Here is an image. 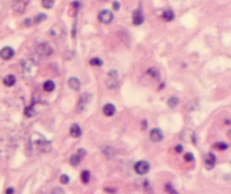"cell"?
Here are the masks:
<instances>
[{"instance_id": "cell-1", "label": "cell", "mask_w": 231, "mask_h": 194, "mask_svg": "<svg viewBox=\"0 0 231 194\" xmlns=\"http://www.w3.org/2000/svg\"><path fill=\"white\" fill-rule=\"evenodd\" d=\"M36 53L38 55H41L43 58H46V57H50L52 55L53 53V49L51 48V45L46 42H41L36 45Z\"/></svg>"}, {"instance_id": "cell-2", "label": "cell", "mask_w": 231, "mask_h": 194, "mask_svg": "<svg viewBox=\"0 0 231 194\" xmlns=\"http://www.w3.org/2000/svg\"><path fill=\"white\" fill-rule=\"evenodd\" d=\"M28 3H30V0H14L11 2V8L17 14H23L26 10V7L28 6Z\"/></svg>"}, {"instance_id": "cell-3", "label": "cell", "mask_w": 231, "mask_h": 194, "mask_svg": "<svg viewBox=\"0 0 231 194\" xmlns=\"http://www.w3.org/2000/svg\"><path fill=\"white\" fill-rule=\"evenodd\" d=\"M23 75L25 76V77H31L32 75H33V70L35 69V67H36V63L34 60H32V59H27V60H25V61H23Z\"/></svg>"}, {"instance_id": "cell-4", "label": "cell", "mask_w": 231, "mask_h": 194, "mask_svg": "<svg viewBox=\"0 0 231 194\" xmlns=\"http://www.w3.org/2000/svg\"><path fill=\"white\" fill-rule=\"evenodd\" d=\"M118 85V79H117V72L116 70H111L108 72L107 79H106V86L109 89H114Z\"/></svg>"}, {"instance_id": "cell-5", "label": "cell", "mask_w": 231, "mask_h": 194, "mask_svg": "<svg viewBox=\"0 0 231 194\" xmlns=\"http://www.w3.org/2000/svg\"><path fill=\"white\" fill-rule=\"evenodd\" d=\"M90 101H91V95H90L89 93H84V94L80 96L79 103H78V105H77V112L78 113L82 112L85 110V107H86V105L90 102Z\"/></svg>"}, {"instance_id": "cell-6", "label": "cell", "mask_w": 231, "mask_h": 194, "mask_svg": "<svg viewBox=\"0 0 231 194\" xmlns=\"http://www.w3.org/2000/svg\"><path fill=\"white\" fill-rule=\"evenodd\" d=\"M134 171H135V173L139 174V175H146V174L150 171V165H149V163L146 162V160L138 162V163L134 165Z\"/></svg>"}, {"instance_id": "cell-7", "label": "cell", "mask_w": 231, "mask_h": 194, "mask_svg": "<svg viewBox=\"0 0 231 194\" xmlns=\"http://www.w3.org/2000/svg\"><path fill=\"white\" fill-rule=\"evenodd\" d=\"M113 18H114L113 12L107 10V9H104V10L99 11V14H98V19H99L100 23H103V24H109V23H112Z\"/></svg>"}, {"instance_id": "cell-8", "label": "cell", "mask_w": 231, "mask_h": 194, "mask_svg": "<svg viewBox=\"0 0 231 194\" xmlns=\"http://www.w3.org/2000/svg\"><path fill=\"white\" fill-rule=\"evenodd\" d=\"M36 148L38 149V151H42V153H49L51 150V143L44 139H38L36 142Z\"/></svg>"}, {"instance_id": "cell-9", "label": "cell", "mask_w": 231, "mask_h": 194, "mask_svg": "<svg viewBox=\"0 0 231 194\" xmlns=\"http://www.w3.org/2000/svg\"><path fill=\"white\" fill-rule=\"evenodd\" d=\"M204 165H205V168L208 171H211L214 167V165H215V156L212 153H209L205 155V157H204Z\"/></svg>"}, {"instance_id": "cell-10", "label": "cell", "mask_w": 231, "mask_h": 194, "mask_svg": "<svg viewBox=\"0 0 231 194\" xmlns=\"http://www.w3.org/2000/svg\"><path fill=\"white\" fill-rule=\"evenodd\" d=\"M143 21H144V18H143V15H142L141 9H137V10L133 11V15H132V21H133V24H134L135 26L141 25V24L143 23Z\"/></svg>"}, {"instance_id": "cell-11", "label": "cell", "mask_w": 231, "mask_h": 194, "mask_svg": "<svg viewBox=\"0 0 231 194\" xmlns=\"http://www.w3.org/2000/svg\"><path fill=\"white\" fill-rule=\"evenodd\" d=\"M14 54H15L14 50L11 48H9V46H6V48H3L0 51V58L2 60H10L11 58L14 57Z\"/></svg>"}, {"instance_id": "cell-12", "label": "cell", "mask_w": 231, "mask_h": 194, "mask_svg": "<svg viewBox=\"0 0 231 194\" xmlns=\"http://www.w3.org/2000/svg\"><path fill=\"white\" fill-rule=\"evenodd\" d=\"M150 140L152 141V142H159V141H161L162 140V132H161V130H159V129H152L151 131H150Z\"/></svg>"}, {"instance_id": "cell-13", "label": "cell", "mask_w": 231, "mask_h": 194, "mask_svg": "<svg viewBox=\"0 0 231 194\" xmlns=\"http://www.w3.org/2000/svg\"><path fill=\"white\" fill-rule=\"evenodd\" d=\"M115 106L113 105V104H105L104 105V107H103V113L105 114L106 116H112V115H114V113H115Z\"/></svg>"}, {"instance_id": "cell-14", "label": "cell", "mask_w": 231, "mask_h": 194, "mask_svg": "<svg viewBox=\"0 0 231 194\" xmlns=\"http://www.w3.org/2000/svg\"><path fill=\"white\" fill-rule=\"evenodd\" d=\"M68 86L72 89V90H78L80 88V81L77 78H70L68 80Z\"/></svg>"}, {"instance_id": "cell-15", "label": "cell", "mask_w": 231, "mask_h": 194, "mask_svg": "<svg viewBox=\"0 0 231 194\" xmlns=\"http://www.w3.org/2000/svg\"><path fill=\"white\" fill-rule=\"evenodd\" d=\"M70 135L72 138H79L81 135V129H80V126L78 124H74L71 126V129H70Z\"/></svg>"}, {"instance_id": "cell-16", "label": "cell", "mask_w": 231, "mask_h": 194, "mask_svg": "<svg viewBox=\"0 0 231 194\" xmlns=\"http://www.w3.org/2000/svg\"><path fill=\"white\" fill-rule=\"evenodd\" d=\"M15 82H16V78H15V76H12V75H8V76H6V77L3 78V85L7 86V87L14 86Z\"/></svg>"}, {"instance_id": "cell-17", "label": "cell", "mask_w": 231, "mask_h": 194, "mask_svg": "<svg viewBox=\"0 0 231 194\" xmlns=\"http://www.w3.org/2000/svg\"><path fill=\"white\" fill-rule=\"evenodd\" d=\"M54 88H55V85H54V82L52 80H47V81L44 82V85H43V89L47 93L53 92Z\"/></svg>"}, {"instance_id": "cell-18", "label": "cell", "mask_w": 231, "mask_h": 194, "mask_svg": "<svg viewBox=\"0 0 231 194\" xmlns=\"http://www.w3.org/2000/svg\"><path fill=\"white\" fill-rule=\"evenodd\" d=\"M162 18H164V21H173V19H174V12H173V10L167 9V10L164 11V14H162Z\"/></svg>"}, {"instance_id": "cell-19", "label": "cell", "mask_w": 231, "mask_h": 194, "mask_svg": "<svg viewBox=\"0 0 231 194\" xmlns=\"http://www.w3.org/2000/svg\"><path fill=\"white\" fill-rule=\"evenodd\" d=\"M147 73L149 76L156 78V79H159V78H160V73H159V71H158L156 68H150V69H148Z\"/></svg>"}, {"instance_id": "cell-20", "label": "cell", "mask_w": 231, "mask_h": 194, "mask_svg": "<svg viewBox=\"0 0 231 194\" xmlns=\"http://www.w3.org/2000/svg\"><path fill=\"white\" fill-rule=\"evenodd\" d=\"M89 180H90V173L88 171H82L81 172V181H82V183H89Z\"/></svg>"}, {"instance_id": "cell-21", "label": "cell", "mask_w": 231, "mask_h": 194, "mask_svg": "<svg viewBox=\"0 0 231 194\" xmlns=\"http://www.w3.org/2000/svg\"><path fill=\"white\" fill-rule=\"evenodd\" d=\"M80 160H81V158L76 153V155H72L71 157H70V164L72 165V166H78L79 164H80Z\"/></svg>"}, {"instance_id": "cell-22", "label": "cell", "mask_w": 231, "mask_h": 194, "mask_svg": "<svg viewBox=\"0 0 231 194\" xmlns=\"http://www.w3.org/2000/svg\"><path fill=\"white\" fill-rule=\"evenodd\" d=\"M169 107H171V108H174V107H176L177 106V104H178V98L177 97H170L168 99V102H167Z\"/></svg>"}, {"instance_id": "cell-23", "label": "cell", "mask_w": 231, "mask_h": 194, "mask_svg": "<svg viewBox=\"0 0 231 194\" xmlns=\"http://www.w3.org/2000/svg\"><path fill=\"white\" fill-rule=\"evenodd\" d=\"M42 5L44 8L50 9V8H52L53 5H54V0H42Z\"/></svg>"}, {"instance_id": "cell-24", "label": "cell", "mask_w": 231, "mask_h": 194, "mask_svg": "<svg viewBox=\"0 0 231 194\" xmlns=\"http://www.w3.org/2000/svg\"><path fill=\"white\" fill-rule=\"evenodd\" d=\"M89 63H90L91 66H96V67H100V66H103V61H102L99 58H93V59H90Z\"/></svg>"}, {"instance_id": "cell-25", "label": "cell", "mask_w": 231, "mask_h": 194, "mask_svg": "<svg viewBox=\"0 0 231 194\" xmlns=\"http://www.w3.org/2000/svg\"><path fill=\"white\" fill-rule=\"evenodd\" d=\"M214 148L218 150H226V149H228V144L226 142H217L214 144Z\"/></svg>"}, {"instance_id": "cell-26", "label": "cell", "mask_w": 231, "mask_h": 194, "mask_svg": "<svg viewBox=\"0 0 231 194\" xmlns=\"http://www.w3.org/2000/svg\"><path fill=\"white\" fill-rule=\"evenodd\" d=\"M44 19H46V15H45V14H38L36 17H34L33 21L36 23V24H38V23H41V21H44Z\"/></svg>"}, {"instance_id": "cell-27", "label": "cell", "mask_w": 231, "mask_h": 194, "mask_svg": "<svg viewBox=\"0 0 231 194\" xmlns=\"http://www.w3.org/2000/svg\"><path fill=\"white\" fill-rule=\"evenodd\" d=\"M165 188H166V192L169 194H178V192H177V191L171 186V184H166Z\"/></svg>"}, {"instance_id": "cell-28", "label": "cell", "mask_w": 231, "mask_h": 194, "mask_svg": "<svg viewBox=\"0 0 231 194\" xmlns=\"http://www.w3.org/2000/svg\"><path fill=\"white\" fill-rule=\"evenodd\" d=\"M69 181H70V178H69V176L68 175H65V174H63L60 176V182L62 184H68L69 183Z\"/></svg>"}, {"instance_id": "cell-29", "label": "cell", "mask_w": 231, "mask_h": 194, "mask_svg": "<svg viewBox=\"0 0 231 194\" xmlns=\"http://www.w3.org/2000/svg\"><path fill=\"white\" fill-rule=\"evenodd\" d=\"M51 194H64V191L61 187H54L51 191Z\"/></svg>"}, {"instance_id": "cell-30", "label": "cell", "mask_w": 231, "mask_h": 194, "mask_svg": "<svg viewBox=\"0 0 231 194\" xmlns=\"http://www.w3.org/2000/svg\"><path fill=\"white\" fill-rule=\"evenodd\" d=\"M184 159H185L186 162H193V160H194V156L190 153H186V155L184 156Z\"/></svg>"}, {"instance_id": "cell-31", "label": "cell", "mask_w": 231, "mask_h": 194, "mask_svg": "<svg viewBox=\"0 0 231 194\" xmlns=\"http://www.w3.org/2000/svg\"><path fill=\"white\" fill-rule=\"evenodd\" d=\"M77 155H78L80 158H82V157H85V156H86V150H85V149H78Z\"/></svg>"}, {"instance_id": "cell-32", "label": "cell", "mask_w": 231, "mask_h": 194, "mask_svg": "<svg viewBox=\"0 0 231 194\" xmlns=\"http://www.w3.org/2000/svg\"><path fill=\"white\" fill-rule=\"evenodd\" d=\"M113 8H114V10H118L120 9V3L115 1V2H113Z\"/></svg>"}, {"instance_id": "cell-33", "label": "cell", "mask_w": 231, "mask_h": 194, "mask_svg": "<svg viewBox=\"0 0 231 194\" xmlns=\"http://www.w3.org/2000/svg\"><path fill=\"white\" fill-rule=\"evenodd\" d=\"M14 192H15V190H14L12 187H8V188L6 190V192H5V193H6V194H14Z\"/></svg>"}, {"instance_id": "cell-34", "label": "cell", "mask_w": 231, "mask_h": 194, "mask_svg": "<svg viewBox=\"0 0 231 194\" xmlns=\"http://www.w3.org/2000/svg\"><path fill=\"white\" fill-rule=\"evenodd\" d=\"M175 150L177 151L178 153H180L182 151H183V147L180 146V144H178V146H176V148H175Z\"/></svg>"}, {"instance_id": "cell-35", "label": "cell", "mask_w": 231, "mask_h": 194, "mask_svg": "<svg viewBox=\"0 0 231 194\" xmlns=\"http://www.w3.org/2000/svg\"><path fill=\"white\" fill-rule=\"evenodd\" d=\"M99 1H108V0H99Z\"/></svg>"}]
</instances>
